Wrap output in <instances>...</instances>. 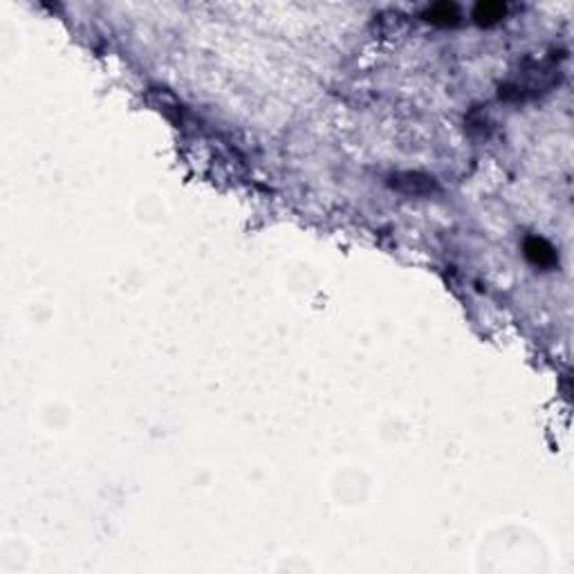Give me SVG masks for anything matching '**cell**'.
<instances>
[{"label":"cell","instance_id":"1","mask_svg":"<svg viewBox=\"0 0 574 574\" xmlns=\"http://www.w3.org/2000/svg\"><path fill=\"white\" fill-rule=\"evenodd\" d=\"M392 186L399 189L402 193H413V196H426L435 189V179L429 175L420 173H399L392 177Z\"/></svg>","mask_w":574,"mask_h":574},{"label":"cell","instance_id":"2","mask_svg":"<svg viewBox=\"0 0 574 574\" xmlns=\"http://www.w3.org/2000/svg\"><path fill=\"white\" fill-rule=\"evenodd\" d=\"M525 254L538 267H549V265L556 261L554 250L545 240H541V238H530V240H527L525 242Z\"/></svg>","mask_w":574,"mask_h":574},{"label":"cell","instance_id":"3","mask_svg":"<svg viewBox=\"0 0 574 574\" xmlns=\"http://www.w3.org/2000/svg\"><path fill=\"white\" fill-rule=\"evenodd\" d=\"M426 20L435 22V25H453L458 20V7L456 5H433L426 9Z\"/></svg>","mask_w":574,"mask_h":574},{"label":"cell","instance_id":"4","mask_svg":"<svg viewBox=\"0 0 574 574\" xmlns=\"http://www.w3.org/2000/svg\"><path fill=\"white\" fill-rule=\"evenodd\" d=\"M505 14V5L500 3H480L474 9V18L480 22V25H491V22L500 20Z\"/></svg>","mask_w":574,"mask_h":574}]
</instances>
